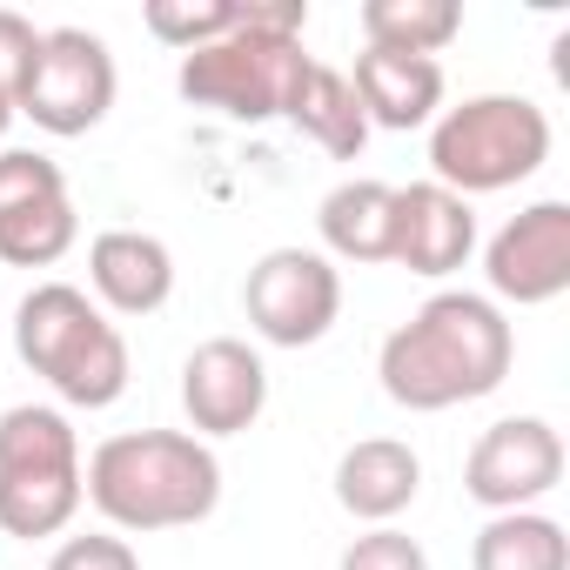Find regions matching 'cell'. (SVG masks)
I'll return each instance as SVG.
<instances>
[{
  "label": "cell",
  "mask_w": 570,
  "mask_h": 570,
  "mask_svg": "<svg viewBox=\"0 0 570 570\" xmlns=\"http://www.w3.org/2000/svg\"><path fill=\"white\" fill-rule=\"evenodd\" d=\"M510 363H517V323L476 289H436L376 350L383 396L410 416H443L456 403L497 396Z\"/></svg>",
  "instance_id": "obj_1"
},
{
  "label": "cell",
  "mask_w": 570,
  "mask_h": 570,
  "mask_svg": "<svg viewBox=\"0 0 570 570\" xmlns=\"http://www.w3.org/2000/svg\"><path fill=\"white\" fill-rule=\"evenodd\" d=\"M81 490L115 537L188 530L222 503V456L188 430H121L95 443V456L81 463Z\"/></svg>",
  "instance_id": "obj_2"
},
{
  "label": "cell",
  "mask_w": 570,
  "mask_h": 570,
  "mask_svg": "<svg viewBox=\"0 0 570 570\" xmlns=\"http://www.w3.org/2000/svg\"><path fill=\"white\" fill-rule=\"evenodd\" d=\"M303 28H309V0H242V28L181 55L175 68V88L181 101L195 108H215L228 121H282L309 75V48H303Z\"/></svg>",
  "instance_id": "obj_3"
},
{
  "label": "cell",
  "mask_w": 570,
  "mask_h": 570,
  "mask_svg": "<svg viewBox=\"0 0 570 570\" xmlns=\"http://www.w3.org/2000/svg\"><path fill=\"white\" fill-rule=\"evenodd\" d=\"M14 356L68 403L108 410L128 396V336L101 316V303L75 282H35L14 309Z\"/></svg>",
  "instance_id": "obj_4"
},
{
  "label": "cell",
  "mask_w": 570,
  "mask_h": 570,
  "mask_svg": "<svg viewBox=\"0 0 570 570\" xmlns=\"http://www.w3.org/2000/svg\"><path fill=\"white\" fill-rule=\"evenodd\" d=\"M550 161V115L530 95H470L430 121V181L450 195H503Z\"/></svg>",
  "instance_id": "obj_5"
},
{
  "label": "cell",
  "mask_w": 570,
  "mask_h": 570,
  "mask_svg": "<svg viewBox=\"0 0 570 570\" xmlns=\"http://www.w3.org/2000/svg\"><path fill=\"white\" fill-rule=\"evenodd\" d=\"M81 503H88L81 436L68 410L55 403L0 410V530L21 543H41V537H61Z\"/></svg>",
  "instance_id": "obj_6"
},
{
  "label": "cell",
  "mask_w": 570,
  "mask_h": 570,
  "mask_svg": "<svg viewBox=\"0 0 570 570\" xmlns=\"http://www.w3.org/2000/svg\"><path fill=\"white\" fill-rule=\"evenodd\" d=\"M242 316L268 350H309L343 316V268L323 248H268L242 282Z\"/></svg>",
  "instance_id": "obj_7"
},
{
  "label": "cell",
  "mask_w": 570,
  "mask_h": 570,
  "mask_svg": "<svg viewBox=\"0 0 570 570\" xmlns=\"http://www.w3.org/2000/svg\"><path fill=\"white\" fill-rule=\"evenodd\" d=\"M115 88H121V75H115V55H108L101 35H88V28H41V55H35V75L21 88V115L41 135L75 141V135L108 121Z\"/></svg>",
  "instance_id": "obj_8"
},
{
  "label": "cell",
  "mask_w": 570,
  "mask_h": 570,
  "mask_svg": "<svg viewBox=\"0 0 570 570\" xmlns=\"http://www.w3.org/2000/svg\"><path fill=\"white\" fill-rule=\"evenodd\" d=\"M81 235L75 195L61 161L35 148H0V262L8 268H55Z\"/></svg>",
  "instance_id": "obj_9"
},
{
  "label": "cell",
  "mask_w": 570,
  "mask_h": 570,
  "mask_svg": "<svg viewBox=\"0 0 570 570\" xmlns=\"http://www.w3.org/2000/svg\"><path fill=\"white\" fill-rule=\"evenodd\" d=\"M557 483H563V436L543 416H497L463 456V497L483 503L490 517L537 510Z\"/></svg>",
  "instance_id": "obj_10"
},
{
  "label": "cell",
  "mask_w": 570,
  "mask_h": 570,
  "mask_svg": "<svg viewBox=\"0 0 570 570\" xmlns=\"http://www.w3.org/2000/svg\"><path fill=\"white\" fill-rule=\"evenodd\" d=\"M483 282L503 309H543L570 289V202H530L483 242Z\"/></svg>",
  "instance_id": "obj_11"
},
{
  "label": "cell",
  "mask_w": 570,
  "mask_h": 570,
  "mask_svg": "<svg viewBox=\"0 0 570 570\" xmlns=\"http://www.w3.org/2000/svg\"><path fill=\"white\" fill-rule=\"evenodd\" d=\"M181 410H188V436H242L262 423L268 410V363L262 350H248L242 336H208L188 350L181 363Z\"/></svg>",
  "instance_id": "obj_12"
},
{
  "label": "cell",
  "mask_w": 570,
  "mask_h": 570,
  "mask_svg": "<svg viewBox=\"0 0 570 570\" xmlns=\"http://www.w3.org/2000/svg\"><path fill=\"white\" fill-rule=\"evenodd\" d=\"M476 255V208L436 181H410L396 188V208H390V262L423 275V282H443L456 275L463 262Z\"/></svg>",
  "instance_id": "obj_13"
},
{
  "label": "cell",
  "mask_w": 570,
  "mask_h": 570,
  "mask_svg": "<svg viewBox=\"0 0 570 570\" xmlns=\"http://www.w3.org/2000/svg\"><path fill=\"white\" fill-rule=\"evenodd\" d=\"M88 289L101 316H155L175 296V255L148 228H101L88 242Z\"/></svg>",
  "instance_id": "obj_14"
},
{
  "label": "cell",
  "mask_w": 570,
  "mask_h": 570,
  "mask_svg": "<svg viewBox=\"0 0 570 570\" xmlns=\"http://www.w3.org/2000/svg\"><path fill=\"white\" fill-rule=\"evenodd\" d=\"M350 88H356V101H363V121H370V128H390V135L430 128V121L443 115V61H423V55L363 48Z\"/></svg>",
  "instance_id": "obj_15"
},
{
  "label": "cell",
  "mask_w": 570,
  "mask_h": 570,
  "mask_svg": "<svg viewBox=\"0 0 570 570\" xmlns=\"http://www.w3.org/2000/svg\"><path fill=\"white\" fill-rule=\"evenodd\" d=\"M423 490V456L403 436H363L336 456V503L356 523H396Z\"/></svg>",
  "instance_id": "obj_16"
},
{
  "label": "cell",
  "mask_w": 570,
  "mask_h": 570,
  "mask_svg": "<svg viewBox=\"0 0 570 570\" xmlns=\"http://www.w3.org/2000/svg\"><path fill=\"white\" fill-rule=\"evenodd\" d=\"M390 208H396V188L390 181H370V175H350L323 195L316 208V228H323V255L330 262H390Z\"/></svg>",
  "instance_id": "obj_17"
},
{
  "label": "cell",
  "mask_w": 570,
  "mask_h": 570,
  "mask_svg": "<svg viewBox=\"0 0 570 570\" xmlns=\"http://www.w3.org/2000/svg\"><path fill=\"white\" fill-rule=\"evenodd\" d=\"M282 121L303 128V135H309L323 155H336V161H356V155L370 148L363 101H356L350 75L330 68V61H309V75H303V88H296V101H289V115H282Z\"/></svg>",
  "instance_id": "obj_18"
},
{
  "label": "cell",
  "mask_w": 570,
  "mask_h": 570,
  "mask_svg": "<svg viewBox=\"0 0 570 570\" xmlns=\"http://www.w3.org/2000/svg\"><path fill=\"white\" fill-rule=\"evenodd\" d=\"M356 28H363V48L436 61L463 35V8H456V0H363Z\"/></svg>",
  "instance_id": "obj_19"
},
{
  "label": "cell",
  "mask_w": 570,
  "mask_h": 570,
  "mask_svg": "<svg viewBox=\"0 0 570 570\" xmlns=\"http://www.w3.org/2000/svg\"><path fill=\"white\" fill-rule=\"evenodd\" d=\"M470 570H570V537L543 510H503L476 530Z\"/></svg>",
  "instance_id": "obj_20"
},
{
  "label": "cell",
  "mask_w": 570,
  "mask_h": 570,
  "mask_svg": "<svg viewBox=\"0 0 570 570\" xmlns=\"http://www.w3.org/2000/svg\"><path fill=\"white\" fill-rule=\"evenodd\" d=\"M141 28L161 41V48H175V55H195V48H208V41H222V35H235L242 28V0H148L141 8Z\"/></svg>",
  "instance_id": "obj_21"
},
{
  "label": "cell",
  "mask_w": 570,
  "mask_h": 570,
  "mask_svg": "<svg viewBox=\"0 0 570 570\" xmlns=\"http://www.w3.org/2000/svg\"><path fill=\"white\" fill-rule=\"evenodd\" d=\"M35 55H41V28L14 8H0V135L21 115V88L35 75Z\"/></svg>",
  "instance_id": "obj_22"
},
{
  "label": "cell",
  "mask_w": 570,
  "mask_h": 570,
  "mask_svg": "<svg viewBox=\"0 0 570 570\" xmlns=\"http://www.w3.org/2000/svg\"><path fill=\"white\" fill-rule=\"evenodd\" d=\"M336 570H430V550H423L410 530L376 523V530H363V537L343 550V563H336Z\"/></svg>",
  "instance_id": "obj_23"
},
{
  "label": "cell",
  "mask_w": 570,
  "mask_h": 570,
  "mask_svg": "<svg viewBox=\"0 0 570 570\" xmlns=\"http://www.w3.org/2000/svg\"><path fill=\"white\" fill-rule=\"evenodd\" d=\"M48 570H141V557H135L128 537H115V530H88V537H68V543L48 557Z\"/></svg>",
  "instance_id": "obj_24"
}]
</instances>
